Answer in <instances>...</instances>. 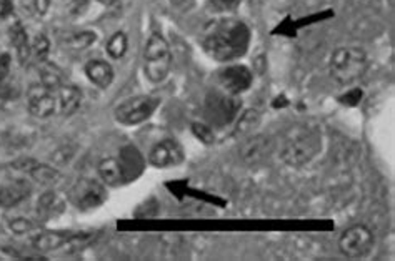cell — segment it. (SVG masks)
<instances>
[{"mask_svg":"<svg viewBox=\"0 0 395 261\" xmlns=\"http://www.w3.org/2000/svg\"><path fill=\"white\" fill-rule=\"evenodd\" d=\"M204 51L217 62H232L244 57L250 45V28L237 19H220L204 30Z\"/></svg>","mask_w":395,"mask_h":261,"instance_id":"6da1fadb","label":"cell"},{"mask_svg":"<svg viewBox=\"0 0 395 261\" xmlns=\"http://www.w3.org/2000/svg\"><path fill=\"white\" fill-rule=\"evenodd\" d=\"M322 150V136L306 125L292 128L281 148V156L290 167H304Z\"/></svg>","mask_w":395,"mask_h":261,"instance_id":"7a4b0ae2","label":"cell"},{"mask_svg":"<svg viewBox=\"0 0 395 261\" xmlns=\"http://www.w3.org/2000/svg\"><path fill=\"white\" fill-rule=\"evenodd\" d=\"M328 70L339 85H352L367 70V53L357 47L337 48L328 62Z\"/></svg>","mask_w":395,"mask_h":261,"instance_id":"3957f363","label":"cell"},{"mask_svg":"<svg viewBox=\"0 0 395 261\" xmlns=\"http://www.w3.org/2000/svg\"><path fill=\"white\" fill-rule=\"evenodd\" d=\"M172 53L162 35L154 34L147 40L146 51H143V69L146 75L154 84H160L166 80L170 72Z\"/></svg>","mask_w":395,"mask_h":261,"instance_id":"277c9868","label":"cell"},{"mask_svg":"<svg viewBox=\"0 0 395 261\" xmlns=\"http://www.w3.org/2000/svg\"><path fill=\"white\" fill-rule=\"evenodd\" d=\"M242 100L237 95L211 93L205 100V117L216 127H225L237 118Z\"/></svg>","mask_w":395,"mask_h":261,"instance_id":"5b68a950","label":"cell"},{"mask_svg":"<svg viewBox=\"0 0 395 261\" xmlns=\"http://www.w3.org/2000/svg\"><path fill=\"white\" fill-rule=\"evenodd\" d=\"M159 105V98L150 97V95H139V97L127 98L121 105L115 109V118L119 123L127 127L139 125L152 117L155 109Z\"/></svg>","mask_w":395,"mask_h":261,"instance_id":"8992f818","label":"cell"},{"mask_svg":"<svg viewBox=\"0 0 395 261\" xmlns=\"http://www.w3.org/2000/svg\"><path fill=\"white\" fill-rule=\"evenodd\" d=\"M69 198L80 211L96 210L107 200V190L94 178H80L69 192Z\"/></svg>","mask_w":395,"mask_h":261,"instance_id":"52a82bcc","label":"cell"},{"mask_svg":"<svg viewBox=\"0 0 395 261\" xmlns=\"http://www.w3.org/2000/svg\"><path fill=\"white\" fill-rule=\"evenodd\" d=\"M374 246V235L367 226L356 225L347 228L339 238V248L344 256L359 260L367 256Z\"/></svg>","mask_w":395,"mask_h":261,"instance_id":"ba28073f","label":"cell"},{"mask_svg":"<svg viewBox=\"0 0 395 261\" xmlns=\"http://www.w3.org/2000/svg\"><path fill=\"white\" fill-rule=\"evenodd\" d=\"M27 109L37 118H47L55 114L57 100L52 89L44 84L30 85L27 92Z\"/></svg>","mask_w":395,"mask_h":261,"instance_id":"9c48e42d","label":"cell"},{"mask_svg":"<svg viewBox=\"0 0 395 261\" xmlns=\"http://www.w3.org/2000/svg\"><path fill=\"white\" fill-rule=\"evenodd\" d=\"M252 72L245 65H230L219 72V84L225 93L238 95L252 85Z\"/></svg>","mask_w":395,"mask_h":261,"instance_id":"30bf717a","label":"cell"},{"mask_svg":"<svg viewBox=\"0 0 395 261\" xmlns=\"http://www.w3.org/2000/svg\"><path fill=\"white\" fill-rule=\"evenodd\" d=\"M184 148L175 140H162L152 148L149 155V163L155 168H170L177 167L184 161Z\"/></svg>","mask_w":395,"mask_h":261,"instance_id":"8fae6325","label":"cell"},{"mask_svg":"<svg viewBox=\"0 0 395 261\" xmlns=\"http://www.w3.org/2000/svg\"><path fill=\"white\" fill-rule=\"evenodd\" d=\"M274 150V142L267 135H250V138L240 147V159L244 163L255 165L269 159Z\"/></svg>","mask_w":395,"mask_h":261,"instance_id":"7c38bea8","label":"cell"},{"mask_svg":"<svg viewBox=\"0 0 395 261\" xmlns=\"http://www.w3.org/2000/svg\"><path fill=\"white\" fill-rule=\"evenodd\" d=\"M98 175H100L104 185L109 186H121L129 183L119 156H107V159L102 160L98 163Z\"/></svg>","mask_w":395,"mask_h":261,"instance_id":"4fadbf2b","label":"cell"},{"mask_svg":"<svg viewBox=\"0 0 395 261\" xmlns=\"http://www.w3.org/2000/svg\"><path fill=\"white\" fill-rule=\"evenodd\" d=\"M32 193V185L27 180H17L12 185L0 188V206L3 208H12L19 203L27 200Z\"/></svg>","mask_w":395,"mask_h":261,"instance_id":"5bb4252c","label":"cell"},{"mask_svg":"<svg viewBox=\"0 0 395 261\" xmlns=\"http://www.w3.org/2000/svg\"><path fill=\"white\" fill-rule=\"evenodd\" d=\"M73 233L67 231H40L32 238V244L39 251H55L67 246Z\"/></svg>","mask_w":395,"mask_h":261,"instance_id":"9a60e30c","label":"cell"},{"mask_svg":"<svg viewBox=\"0 0 395 261\" xmlns=\"http://www.w3.org/2000/svg\"><path fill=\"white\" fill-rule=\"evenodd\" d=\"M85 73H87L89 80L100 89H107L114 82V70L104 60L89 62L87 67H85Z\"/></svg>","mask_w":395,"mask_h":261,"instance_id":"2e32d148","label":"cell"},{"mask_svg":"<svg viewBox=\"0 0 395 261\" xmlns=\"http://www.w3.org/2000/svg\"><path fill=\"white\" fill-rule=\"evenodd\" d=\"M119 159H121L123 172H125L127 181H132L134 178L141 175L143 170V159L139 150H135L134 147L122 148L121 153H119Z\"/></svg>","mask_w":395,"mask_h":261,"instance_id":"e0dca14e","label":"cell"},{"mask_svg":"<svg viewBox=\"0 0 395 261\" xmlns=\"http://www.w3.org/2000/svg\"><path fill=\"white\" fill-rule=\"evenodd\" d=\"M82 93L76 85H62L59 89V107L62 115H73L80 109Z\"/></svg>","mask_w":395,"mask_h":261,"instance_id":"ac0fdd59","label":"cell"},{"mask_svg":"<svg viewBox=\"0 0 395 261\" xmlns=\"http://www.w3.org/2000/svg\"><path fill=\"white\" fill-rule=\"evenodd\" d=\"M37 210H39V215H42L44 218H52L57 217V215H62L65 210V200L60 197L57 192H45L42 197L39 198V203H37Z\"/></svg>","mask_w":395,"mask_h":261,"instance_id":"d6986e66","label":"cell"},{"mask_svg":"<svg viewBox=\"0 0 395 261\" xmlns=\"http://www.w3.org/2000/svg\"><path fill=\"white\" fill-rule=\"evenodd\" d=\"M9 35H10L12 45H14L15 51H17V57H19L20 64H26V62L28 60V57H30V44H28L26 28L22 27V24L20 22H15L14 26L10 27Z\"/></svg>","mask_w":395,"mask_h":261,"instance_id":"ffe728a7","label":"cell"},{"mask_svg":"<svg viewBox=\"0 0 395 261\" xmlns=\"http://www.w3.org/2000/svg\"><path fill=\"white\" fill-rule=\"evenodd\" d=\"M28 175H30L32 180H35L37 183L45 186H53L60 180L59 170L51 167V165L39 163V161H35L34 167L28 170Z\"/></svg>","mask_w":395,"mask_h":261,"instance_id":"44dd1931","label":"cell"},{"mask_svg":"<svg viewBox=\"0 0 395 261\" xmlns=\"http://www.w3.org/2000/svg\"><path fill=\"white\" fill-rule=\"evenodd\" d=\"M261 114L257 110L250 109L245 110L244 114L240 115V118L237 120V127H236V134L238 135H254V132L257 130L258 125H261Z\"/></svg>","mask_w":395,"mask_h":261,"instance_id":"7402d4cb","label":"cell"},{"mask_svg":"<svg viewBox=\"0 0 395 261\" xmlns=\"http://www.w3.org/2000/svg\"><path fill=\"white\" fill-rule=\"evenodd\" d=\"M97 35L94 32H79V34H71L64 39L65 47L72 48V51H84L96 42Z\"/></svg>","mask_w":395,"mask_h":261,"instance_id":"603a6c76","label":"cell"},{"mask_svg":"<svg viewBox=\"0 0 395 261\" xmlns=\"http://www.w3.org/2000/svg\"><path fill=\"white\" fill-rule=\"evenodd\" d=\"M40 77H42L40 84L47 85L49 89L52 90H59L60 87L64 85V73H62L55 65H45V67L40 70Z\"/></svg>","mask_w":395,"mask_h":261,"instance_id":"cb8c5ba5","label":"cell"},{"mask_svg":"<svg viewBox=\"0 0 395 261\" xmlns=\"http://www.w3.org/2000/svg\"><path fill=\"white\" fill-rule=\"evenodd\" d=\"M127 45L129 44H127L125 34L117 32V34H114L110 37L109 42H107V52H109V55L112 57V59H121V57L125 55Z\"/></svg>","mask_w":395,"mask_h":261,"instance_id":"d4e9b609","label":"cell"},{"mask_svg":"<svg viewBox=\"0 0 395 261\" xmlns=\"http://www.w3.org/2000/svg\"><path fill=\"white\" fill-rule=\"evenodd\" d=\"M192 134L195 135L197 140H200L204 145H207V147L216 143V134H213L211 125H207V123H192Z\"/></svg>","mask_w":395,"mask_h":261,"instance_id":"484cf974","label":"cell"},{"mask_svg":"<svg viewBox=\"0 0 395 261\" xmlns=\"http://www.w3.org/2000/svg\"><path fill=\"white\" fill-rule=\"evenodd\" d=\"M49 48H51V42H49L47 37L44 34L34 37V40H32L30 44V53H34L37 59L45 60V57H47L49 53Z\"/></svg>","mask_w":395,"mask_h":261,"instance_id":"4316f807","label":"cell"},{"mask_svg":"<svg viewBox=\"0 0 395 261\" xmlns=\"http://www.w3.org/2000/svg\"><path fill=\"white\" fill-rule=\"evenodd\" d=\"M34 228H37L35 223L32 222V219H27V218H15L10 222V230L17 235L28 233V231H32Z\"/></svg>","mask_w":395,"mask_h":261,"instance_id":"83f0119b","label":"cell"},{"mask_svg":"<svg viewBox=\"0 0 395 261\" xmlns=\"http://www.w3.org/2000/svg\"><path fill=\"white\" fill-rule=\"evenodd\" d=\"M360 100H362V90L360 89H353V90H351V92L342 95V97L339 98V102L344 103L345 107H356Z\"/></svg>","mask_w":395,"mask_h":261,"instance_id":"f1b7e54d","label":"cell"},{"mask_svg":"<svg viewBox=\"0 0 395 261\" xmlns=\"http://www.w3.org/2000/svg\"><path fill=\"white\" fill-rule=\"evenodd\" d=\"M10 72V55L9 53H0V84L6 80Z\"/></svg>","mask_w":395,"mask_h":261,"instance_id":"f546056e","label":"cell"},{"mask_svg":"<svg viewBox=\"0 0 395 261\" xmlns=\"http://www.w3.org/2000/svg\"><path fill=\"white\" fill-rule=\"evenodd\" d=\"M14 12V3L12 0H0V19H6Z\"/></svg>","mask_w":395,"mask_h":261,"instance_id":"4dcf8cb0","label":"cell"},{"mask_svg":"<svg viewBox=\"0 0 395 261\" xmlns=\"http://www.w3.org/2000/svg\"><path fill=\"white\" fill-rule=\"evenodd\" d=\"M35 3V10L39 12L40 15H44L45 12L49 10V6H51V0H34Z\"/></svg>","mask_w":395,"mask_h":261,"instance_id":"1f68e13d","label":"cell"},{"mask_svg":"<svg viewBox=\"0 0 395 261\" xmlns=\"http://www.w3.org/2000/svg\"><path fill=\"white\" fill-rule=\"evenodd\" d=\"M272 105L275 107V109H283V107H279V105H289V102H287V98L282 95V97H279L277 100H274Z\"/></svg>","mask_w":395,"mask_h":261,"instance_id":"d6a6232c","label":"cell"},{"mask_svg":"<svg viewBox=\"0 0 395 261\" xmlns=\"http://www.w3.org/2000/svg\"><path fill=\"white\" fill-rule=\"evenodd\" d=\"M216 2H219L220 6H224V7H234L238 0H216Z\"/></svg>","mask_w":395,"mask_h":261,"instance_id":"836d02e7","label":"cell"},{"mask_svg":"<svg viewBox=\"0 0 395 261\" xmlns=\"http://www.w3.org/2000/svg\"><path fill=\"white\" fill-rule=\"evenodd\" d=\"M100 3H104V6H115V3H121L122 0H98Z\"/></svg>","mask_w":395,"mask_h":261,"instance_id":"e575fe53","label":"cell"}]
</instances>
